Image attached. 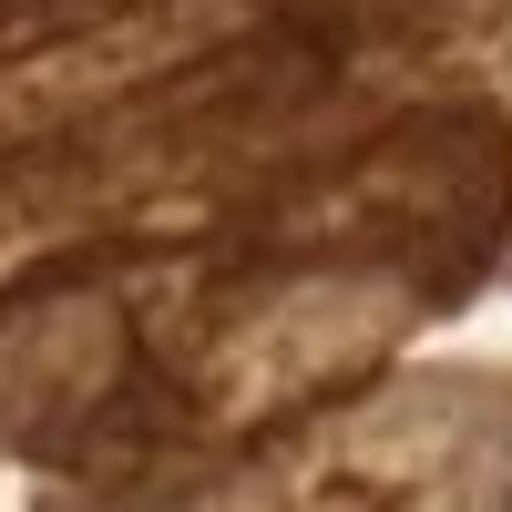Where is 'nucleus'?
I'll list each match as a JSON object with an SVG mask.
<instances>
[{
    "label": "nucleus",
    "instance_id": "1",
    "mask_svg": "<svg viewBox=\"0 0 512 512\" xmlns=\"http://www.w3.org/2000/svg\"><path fill=\"white\" fill-rule=\"evenodd\" d=\"M113 369V318L93 297H62V308H31L21 328H0V431H41L103 390Z\"/></svg>",
    "mask_w": 512,
    "mask_h": 512
}]
</instances>
